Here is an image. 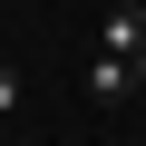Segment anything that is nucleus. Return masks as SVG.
Masks as SVG:
<instances>
[{
  "mask_svg": "<svg viewBox=\"0 0 146 146\" xmlns=\"http://www.w3.org/2000/svg\"><path fill=\"white\" fill-rule=\"evenodd\" d=\"M98 49H107V58H136V49H146V10H136V0H117V10L98 20Z\"/></svg>",
  "mask_w": 146,
  "mask_h": 146,
  "instance_id": "f257e3e1",
  "label": "nucleus"
},
{
  "mask_svg": "<svg viewBox=\"0 0 146 146\" xmlns=\"http://www.w3.org/2000/svg\"><path fill=\"white\" fill-rule=\"evenodd\" d=\"M127 78H136L127 58H107V49L88 58V98H98V107H117V98H127Z\"/></svg>",
  "mask_w": 146,
  "mask_h": 146,
  "instance_id": "f03ea898",
  "label": "nucleus"
},
{
  "mask_svg": "<svg viewBox=\"0 0 146 146\" xmlns=\"http://www.w3.org/2000/svg\"><path fill=\"white\" fill-rule=\"evenodd\" d=\"M10 117H20V68L0 58V127H10Z\"/></svg>",
  "mask_w": 146,
  "mask_h": 146,
  "instance_id": "7ed1b4c3",
  "label": "nucleus"
},
{
  "mask_svg": "<svg viewBox=\"0 0 146 146\" xmlns=\"http://www.w3.org/2000/svg\"><path fill=\"white\" fill-rule=\"evenodd\" d=\"M127 68H136V78H146V49H136V58H127Z\"/></svg>",
  "mask_w": 146,
  "mask_h": 146,
  "instance_id": "20e7f679",
  "label": "nucleus"
}]
</instances>
